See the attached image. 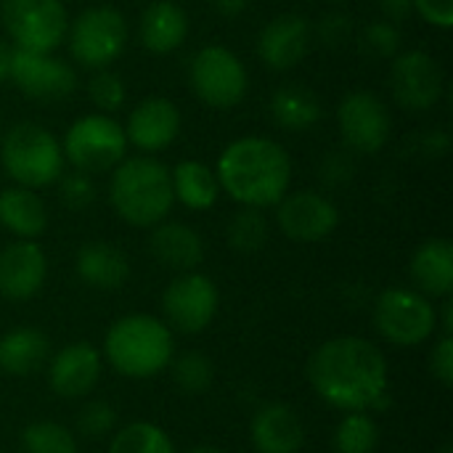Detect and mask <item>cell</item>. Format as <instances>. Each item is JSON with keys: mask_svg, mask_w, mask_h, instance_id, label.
<instances>
[{"mask_svg": "<svg viewBox=\"0 0 453 453\" xmlns=\"http://www.w3.org/2000/svg\"><path fill=\"white\" fill-rule=\"evenodd\" d=\"M50 215L42 196L35 188L8 186L0 191V226L16 239L37 242L48 231Z\"/></svg>", "mask_w": 453, "mask_h": 453, "instance_id": "obj_25", "label": "cell"}, {"mask_svg": "<svg viewBox=\"0 0 453 453\" xmlns=\"http://www.w3.org/2000/svg\"><path fill=\"white\" fill-rule=\"evenodd\" d=\"M438 453H453V446L451 443H449V446H443V449H441V451Z\"/></svg>", "mask_w": 453, "mask_h": 453, "instance_id": "obj_47", "label": "cell"}, {"mask_svg": "<svg viewBox=\"0 0 453 453\" xmlns=\"http://www.w3.org/2000/svg\"><path fill=\"white\" fill-rule=\"evenodd\" d=\"M226 236H228V244H231L234 252L255 255V252H260L268 244L271 226H268V218L263 215V210H257V207H239L231 215V220H228Z\"/></svg>", "mask_w": 453, "mask_h": 453, "instance_id": "obj_29", "label": "cell"}, {"mask_svg": "<svg viewBox=\"0 0 453 453\" xmlns=\"http://www.w3.org/2000/svg\"><path fill=\"white\" fill-rule=\"evenodd\" d=\"M24 453H77V438L58 422H32L21 433Z\"/></svg>", "mask_w": 453, "mask_h": 453, "instance_id": "obj_33", "label": "cell"}, {"mask_svg": "<svg viewBox=\"0 0 453 453\" xmlns=\"http://www.w3.org/2000/svg\"><path fill=\"white\" fill-rule=\"evenodd\" d=\"M56 183H58L61 204L72 212H82L96 202V183H93V175L88 173L72 170V173H64Z\"/></svg>", "mask_w": 453, "mask_h": 453, "instance_id": "obj_36", "label": "cell"}, {"mask_svg": "<svg viewBox=\"0 0 453 453\" xmlns=\"http://www.w3.org/2000/svg\"><path fill=\"white\" fill-rule=\"evenodd\" d=\"M186 453H223L220 449H212V446H199V449H191V451Z\"/></svg>", "mask_w": 453, "mask_h": 453, "instance_id": "obj_46", "label": "cell"}, {"mask_svg": "<svg viewBox=\"0 0 453 453\" xmlns=\"http://www.w3.org/2000/svg\"><path fill=\"white\" fill-rule=\"evenodd\" d=\"M104 358L90 342H72L61 348L48 369V385L58 398H85L101 380Z\"/></svg>", "mask_w": 453, "mask_h": 453, "instance_id": "obj_19", "label": "cell"}, {"mask_svg": "<svg viewBox=\"0 0 453 453\" xmlns=\"http://www.w3.org/2000/svg\"><path fill=\"white\" fill-rule=\"evenodd\" d=\"M180 125L183 117L175 101H170L167 96H149L133 106L122 127L127 146H133L138 154L157 157L159 151L170 149L178 141Z\"/></svg>", "mask_w": 453, "mask_h": 453, "instance_id": "obj_16", "label": "cell"}, {"mask_svg": "<svg viewBox=\"0 0 453 453\" xmlns=\"http://www.w3.org/2000/svg\"><path fill=\"white\" fill-rule=\"evenodd\" d=\"M215 175L239 207H276L292 183L289 151L268 135H242L226 143Z\"/></svg>", "mask_w": 453, "mask_h": 453, "instance_id": "obj_2", "label": "cell"}, {"mask_svg": "<svg viewBox=\"0 0 453 453\" xmlns=\"http://www.w3.org/2000/svg\"><path fill=\"white\" fill-rule=\"evenodd\" d=\"M390 61V90L398 106L409 111H430L441 104L446 93V72L433 53L411 48Z\"/></svg>", "mask_w": 453, "mask_h": 453, "instance_id": "obj_12", "label": "cell"}, {"mask_svg": "<svg viewBox=\"0 0 453 453\" xmlns=\"http://www.w3.org/2000/svg\"><path fill=\"white\" fill-rule=\"evenodd\" d=\"M411 279L425 297H451L453 292V244L446 236L427 239L411 257Z\"/></svg>", "mask_w": 453, "mask_h": 453, "instance_id": "obj_24", "label": "cell"}, {"mask_svg": "<svg viewBox=\"0 0 453 453\" xmlns=\"http://www.w3.org/2000/svg\"><path fill=\"white\" fill-rule=\"evenodd\" d=\"M313 48V24L303 13H279L257 32V56L273 72H289Z\"/></svg>", "mask_w": 453, "mask_h": 453, "instance_id": "obj_17", "label": "cell"}, {"mask_svg": "<svg viewBox=\"0 0 453 453\" xmlns=\"http://www.w3.org/2000/svg\"><path fill=\"white\" fill-rule=\"evenodd\" d=\"M337 130L350 154H380L393 135V117L374 90H350L337 106Z\"/></svg>", "mask_w": 453, "mask_h": 453, "instance_id": "obj_11", "label": "cell"}, {"mask_svg": "<svg viewBox=\"0 0 453 453\" xmlns=\"http://www.w3.org/2000/svg\"><path fill=\"white\" fill-rule=\"evenodd\" d=\"M438 326L443 334H453V303L451 297H443V305H441V316H438Z\"/></svg>", "mask_w": 453, "mask_h": 453, "instance_id": "obj_44", "label": "cell"}, {"mask_svg": "<svg viewBox=\"0 0 453 453\" xmlns=\"http://www.w3.org/2000/svg\"><path fill=\"white\" fill-rule=\"evenodd\" d=\"M326 3H334L337 5V3H345V0H326Z\"/></svg>", "mask_w": 453, "mask_h": 453, "instance_id": "obj_48", "label": "cell"}, {"mask_svg": "<svg viewBox=\"0 0 453 453\" xmlns=\"http://www.w3.org/2000/svg\"><path fill=\"white\" fill-rule=\"evenodd\" d=\"M88 98L90 104L104 111V114H114L117 109L125 106L127 101V85L125 80L111 72L109 66L106 69H93V77L88 80Z\"/></svg>", "mask_w": 453, "mask_h": 453, "instance_id": "obj_34", "label": "cell"}, {"mask_svg": "<svg viewBox=\"0 0 453 453\" xmlns=\"http://www.w3.org/2000/svg\"><path fill=\"white\" fill-rule=\"evenodd\" d=\"M8 69H11V48L0 40V85L8 80Z\"/></svg>", "mask_w": 453, "mask_h": 453, "instance_id": "obj_45", "label": "cell"}, {"mask_svg": "<svg viewBox=\"0 0 453 453\" xmlns=\"http://www.w3.org/2000/svg\"><path fill=\"white\" fill-rule=\"evenodd\" d=\"M207 3L218 16H226V19L242 16L247 11V5H250V0H207Z\"/></svg>", "mask_w": 453, "mask_h": 453, "instance_id": "obj_43", "label": "cell"}, {"mask_svg": "<svg viewBox=\"0 0 453 453\" xmlns=\"http://www.w3.org/2000/svg\"><path fill=\"white\" fill-rule=\"evenodd\" d=\"M8 77L32 101H61L74 93L77 72L69 61L53 53L21 50L11 48V69Z\"/></svg>", "mask_w": 453, "mask_h": 453, "instance_id": "obj_15", "label": "cell"}, {"mask_svg": "<svg viewBox=\"0 0 453 453\" xmlns=\"http://www.w3.org/2000/svg\"><path fill=\"white\" fill-rule=\"evenodd\" d=\"M130 37L127 19L114 5H90L69 21L66 42L72 58L88 69H106L111 66Z\"/></svg>", "mask_w": 453, "mask_h": 453, "instance_id": "obj_7", "label": "cell"}, {"mask_svg": "<svg viewBox=\"0 0 453 453\" xmlns=\"http://www.w3.org/2000/svg\"><path fill=\"white\" fill-rule=\"evenodd\" d=\"M0 165L16 186L37 191L64 175L66 159L61 141L45 125L21 119L0 135Z\"/></svg>", "mask_w": 453, "mask_h": 453, "instance_id": "obj_5", "label": "cell"}, {"mask_svg": "<svg viewBox=\"0 0 453 453\" xmlns=\"http://www.w3.org/2000/svg\"><path fill=\"white\" fill-rule=\"evenodd\" d=\"M50 342L35 326H16L0 337V372L8 377H29L48 361Z\"/></svg>", "mask_w": 453, "mask_h": 453, "instance_id": "obj_26", "label": "cell"}, {"mask_svg": "<svg viewBox=\"0 0 453 453\" xmlns=\"http://www.w3.org/2000/svg\"><path fill=\"white\" fill-rule=\"evenodd\" d=\"M350 37H353V19L342 11L324 13L313 27V40H319L326 48H340Z\"/></svg>", "mask_w": 453, "mask_h": 453, "instance_id": "obj_39", "label": "cell"}, {"mask_svg": "<svg viewBox=\"0 0 453 453\" xmlns=\"http://www.w3.org/2000/svg\"><path fill=\"white\" fill-rule=\"evenodd\" d=\"M401 42H403L401 27L393 21L377 19L361 29V50L374 58H395L401 53Z\"/></svg>", "mask_w": 453, "mask_h": 453, "instance_id": "obj_35", "label": "cell"}, {"mask_svg": "<svg viewBox=\"0 0 453 453\" xmlns=\"http://www.w3.org/2000/svg\"><path fill=\"white\" fill-rule=\"evenodd\" d=\"M0 135H3V130H0Z\"/></svg>", "mask_w": 453, "mask_h": 453, "instance_id": "obj_49", "label": "cell"}, {"mask_svg": "<svg viewBox=\"0 0 453 453\" xmlns=\"http://www.w3.org/2000/svg\"><path fill=\"white\" fill-rule=\"evenodd\" d=\"M414 13L435 29L453 27V0H414Z\"/></svg>", "mask_w": 453, "mask_h": 453, "instance_id": "obj_40", "label": "cell"}, {"mask_svg": "<svg viewBox=\"0 0 453 453\" xmlns=\"http://www.w3.org/2000/svg\"><path fill=\"white\" fill-rule=\"evenodd\" d=\"M109 204L133 228H154L175 207L170 167L149 154L125 157L109 180Z\"/></svg>", "mask_w": 453, "mask_h": 453, "instance_id": "obj_3", "label": "cell"}, {"mask_svg": "<svg viewBox=\"0 0 453 453\" xmlns=\"http://www.w3.org/2000/svg\"><path fill=\"white\" fill-rule=\"evenodd\" d=\"M173 329L149 313L117 319L104 337L106 364L127 380H149L165 372L173 361Z\"/></svg>", "mask_w": 453, "mask_h": 453, "instance_id": "obj_4", "label": "cell"}, {"mask_svg": "<svg viewBox=\"0 0 453 453\" xmlns=\"http://www.w3.org/2000/svg\"><path fill=\"white\" fill-rule=\"evenodd\" d=\"M308 380L321 401L342 411H377L388 401V361L364 337H334L308 361Z\"/></svg>", "mask_w": 453, "mask_h": 453, "instance_id": "obj_1", "label": "cell"}, {"mask_svg": "<svg viewBox=\"0 0 453 453\" xmlns=\"http://www.w3.org/2000/svg\"><path fill=\"white\" fill-rule=\"evenodd\" d=\"M250 438L257 453H300L305 446V425L287 403H268L255 411Z\"/></svg>", "mask_w": 453, "mask_h": 453, "instance_id": "obj_20", "label": "cell"}, {"mask_svg": "<svg viewBox=\"0 0 453 453\" xmlns=\"http://www.w3.org/2000/svg\"><path fill=\"white\" fill-rule=\"evenodd\" d=\"M380 13L385 21H393L401 27L414 13V0H380Z\"/></svg>", "mask_w": 453, "mask_h": 453, "instance_id": "obj_42", "label": "cell"}, {"mask_svg": "<svg viewBox=\"0 0 453 453\" xmlns=\"http://www.w3.org/2000/svg\"><path fill=\"white\" fill-rule=\"evenodd\" d=\"M377 332L398 348L427 342L438 329V308L430 297L409 287H390L374 303Z\"/></svg>", "mask_w": 453, "mask_h": 453, "instance_id": "obj_10", "label": "cell"}, {"mask_svg": "<svg viewBox=\"0 0 453 453\" xmlns=\"http://www.w3.org/2000/svg\"><path fill=\"white\" fill-rule=\"evenodd\" d=\"M173 372V382L180 393L186 395H202L210 390L212 380H215V366L212 361L199 353V350H188L178 358L170 361L167 366Z\"/></svg>", "mask_w": 453, "mask_h": 453, "instance_id": "obj_32", "label": "cell"}, {"mask_svg": "<svg viewBox=\"0 0 453 453\" xmlns=\"http://www.w3.org/2000/svg\"><path fill=\"white\" fill-rule=\"evenodd\" d=\"M64 159L88 175L114 170L127 154L125 127L104 111H90L77 117L61 138Z\"/></svg>", "mask_w": 453, "mask_h": 453, "instance_id": "obj_6", "label": "cell"}, {"mask_svg": "<svg viewBox=\"0 0 453 453\" xmlns=\"http://www.w3.org/2000/svg\"><path fill=\"white\" fill-rule=\"evenodd\" d=\"M188 37V13L175 0H151L138 19V40L154 56L175 53Z\"/></svg>", "mask_w": 453, "mask_h": 453, "instance_id": "obj_22", "label": "cell"}, {"mask_svg": "<svg viewBox=\"0 0 453 453\" xmlns=\"http://www.w3.org/2000/svg\"><path fill=\"white\" fill-rule=\"evenodd\" d=\"M191 93L212 109H234L250 90L244 61L226 45H204L188 61Z\"/></svg>", "mask_w": 453, "mask_h": 453, "instance_id": "obj_8", "label": "cell"}, {"mask_svg": "<svg viewBox=\"0 0 453 453\" xmlns=\"http://www.w3.org/2000/svg\"><path fill=\"white\" fill-rule=\"evenodd\" d=\"M48 276V257L32 239H16L0 250V297L21 303L35 297Z\"/></svg>", "mask_w": 453, "mask_h": 453, "instance_id": "obj_18", "label": "cell"}, {"mask_svg": "<svg viewBox=\"0 0 453 453\" xmlns=\"http://www.w3.org/2000/svg\"><path fill=\"white\" fill-rule=\"evenodd\" d=\"M0 21L13 48L53 53L66 42L72 19L64 0H0Z\"/></svg>", "mask_w": 453, "mask_h": 453, "instance_id": "obj_9", "label": "cell"}, {"mask_svg": "<svg viewBox=\"0 0 453 453\" xmlns=\"http://www.w3.org/2000/svg\"><path fill=\"white\" fill-rule=\"evenodd\" d=\"M279 231L297 244H319L329 239L340 226V207L316 188L287 191L276 202Z\"/></svg>", "mask_w": 453, "mask_h": 453, "instance_id": "obj_13", "label": "cell"}, {"mask_svg": "<svg viewBox=\"0 0 453 453\" xmlns=\"http://www.w3.org/2000/svg\"><path fill=\"white\" fill-rule=\"evenodd\" d=\"M77 427L85 438L101 441L106 435L114 433L117 427V409L109 401H90L82 406L80 417H77Z\"/></svg>", "mask_w": 453, "mask_h": 453, "instance_id": "obj_37", "label": "cell"}, {"mask_svg": "<svg viewBox=\"0 0 453 453\" xmlns=\"http://www.w3.org/2000/svg\"><path fill=\"white\" fill-rule=\"evenodd\" d=\"M170 183L175 202H180L191 212H204L218 204L220 183L215 167L199 159H180L175 167H170Z\"/></svg>", "mask_w": 453, "mask_h": 453, "instance_id": "obj_27", "label": "cell"}, {"mask_svg": "<svg viewBox=\"0 0 453 453\" xmlns=\"http://www.w3.org/2000/svg\"><path fill=\"white\" fill-rule=\"evenodd\" d=\"M218 303L220 295L215 281L199 271L178 273L162 295V311L167 326L180 334L204 332L218 313Z\"/></svg>", "mask_w": 453, "mask_h": 453, "instance_id": "obj_14", "label": "cell"}, {"mask_svg": "<svg viewBox=\"0 0 453 453\" xmlns=\"http://www.w3.org/2000/svg\"><path fill=\"white\" fill-rule=\"evenodd\" d=\"M149 250L157 263L175 273L196 271L204 260V239L196 228L180 220H162L154 228H149Z\"/></svg>", "mask_w": 453, "mask_h": 453, "instance_id": "obj_21", "label": "cell"}, {"mask_svg": "<svg viewBox=\"0 0 453 453\" xmlns=\"http://www.w3.org/2000/svg\"><path fill=\"white\" fill-rule=\"evenodd\" d=\"M380 443V427L366 411H348L337 425L334 451L337 453H374Z\"/></svg>", "mask_w": 453, "mask_h": 453, "instance_id": "obj_31", "label": "cell"}, {"mask_svg": "<svg viewBox=\"0 0 453 453\" xmlns=\"http://www.w3.org/2000/svg\"><path fill=\"white\" fill-rule=\"evenodd\" d=\"M109 453H175L170 435L151 422H133L114 433Z\"/></svg>", "mask_w": 453, "mask_h": 453, "instance_id": "obj_30", "label": "cell"}, {"mask_svg": "<svg viewBox=\"0 0 453 453\" xmlns=\"http://www.w3.org/2000/svg\"><path fill=\"white\" fill-rule=\"evenodd\" d=\"M324 114L321 98L303 82H287L271 96V117L287 133H303L319 125Z\"/></svg>", "mask_w": 453, "mask_h": 453, "instance_id": "obj_28", "label": "cell"}, {"mask_svg": "<svg viewBox=\"0 0 453 453\" xmlns=\"http://www.w3.org/2000/svg\"><path fill=\"white\" fill-rule=\"evenodd\" d=\"M74 271L80 281H85L88 287L111 292V289H119L130 279V260L111 242H85L77 250Z\"/></svg>", "mask_w": 453, "mask_h": 453, "instance_id": "obj_23", "label": "cell"}, {"mask_svg": "<svg viewBox=\"0 0 453 453\" xmlns=\"http://www.w3.org/2000/svg\"><path fill=\"white\" fill-rule=\"evenodd\" d=\"M430 372L443 388L453 385V334H443L438 340V345L430 356Z\"/></svg>", "mask_w": 453, "mask_h": 453, "instance_id": "obj_41", "label": "cell"}, {"mask_svg": "<svg viewBox=\"0 0 453 453\" xmlns=\"http://www.w3.org/2000/svg\"><path fill=\"white\" fill-rule=\"evenodd\" d=\"M356 178V154H350L345 146L340 151H329L319 162V180L329 188L345 186Z\"/></svg>", "mask_w": 453, "mask_h": 453, "instance_id": "obj_38", "label": "cell"}]
</instances>
